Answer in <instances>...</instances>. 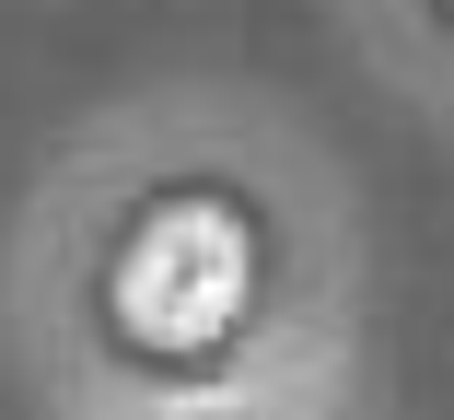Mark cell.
Wrapping results in <instances>:
<instances>
[{
	"instance_id": "cell-1",
	"label": "cell",
	"mask_w": 454,
	"mask_h": 420,
	"mask_svg": "<svg viewBox=\"0 0 454 420\" xmlns=\"http://www.w3.org/2000/svg\"><path fill=\"white\" fill-rule=\"evenodd\" d=\"M106 315L152 362H210L256 315V222L233 199H210V187L152 199L106 258Z\"/></svg>"
}]
</instances>
